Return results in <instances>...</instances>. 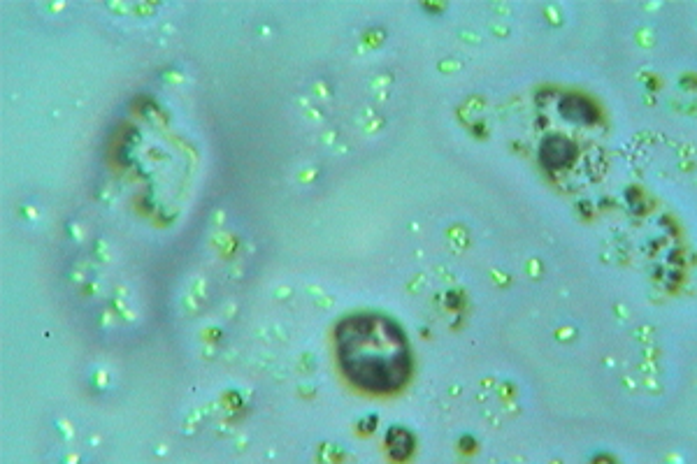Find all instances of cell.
<instances>
[{
    "label": "cell",
    "mask_w": 697,
    "mask_h": 464,
    "mask_svg": "<svg viewBox=\"0 0 697 464\" xmlns=\"http://www.w3.org/2000/svg\"><path fill=\"white\" fill-rule=\"evenodd\" d=\"M386 444H388V451H391V455H393L395 460L409 458V455H412V451H414L412 434L402 430V427H393V430L388 432Z\"/></svg>",
    "instance_id": "3"
},
{
    "label": "cell",
    "mask_w": 697,
    "mask_h": 464,
    "mask_svg": "<svg viewBox=\"0 0 697 464\" xmlns=\"http://www.w3.org/2000/svg\"><path fill=\"white\" fill-rule=\"evenodd\" d=\"M579 158V144L567 135H549L540 144V163L551 174L570 172Z\"/></svg>",
    "instance_id": "2"
},
{
    "label": "cell",
    "mask_w": 697,
    "mask_h": 464,
    "mask_svg": "<svg viewBox=\"0 0 697 464\" xmlns=\"http://www.w3.org/2000/svg\"><path fill=\"white\" fill-rule=\"evenodd\" d=\"M337 355L344 374L370 393H393L409 379L407 337L393 321L375 314L344 318L337 328Z\"/></svg>",
    "instance_id": "1"
}]
</instances>
